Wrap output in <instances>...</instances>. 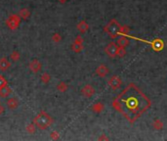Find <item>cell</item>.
Wrapping results in <instances>:
<instances>
[{"label": "cell", "instance_id": "cell-1", "mask_svg": "<svg viewBox=\"0 0 167 141\" xmlns=\"http://www.w3.org/2000/svg\"><path fill=\"white\" fill-rule=\"evenodd\" d=\"M113 107L133 124L151 108V101L135 83H130L113 99Z\"/></svg>", "mask_w": 167, "mask_h": 141}, {"label": "cell", "instance_id": "cell-2", "mask_svg": "<svg viewBox=\"0 0 167 141\" xmlns=\"http://www.w3.org/2000/svg\"><path fill=\"white\" fill-rule=\"evenodd\" d=\"M33 124L36 125L37 128L44 130V129H47L52 124H53V118H52L50 115H48L46 112L41 111V112L34 118Z\"/></svg>", "mask_w": 167, "mask_h": 141}, {"label": "cell", "instance_id": "cell-3", "mask_svg": "<svg viewBox=\"0 0 167 141\" xmlns=\"http://www.w3.org/2000/svg\"><path fill=\"white\" fill-rule=\"evenodd\" d=\"M120 27L121 26L116 19H111L109 23L106 25V27L104 28V31H105L111 38H116L117 36L119 35Z\"/></svg>", "mask_w": 167, "mask_h": 141}, {"label": "cell", "instance_id": "cell-4", "mask_svg": "<svg viewBox=\"0 0 167 141\" xmlns=\"http://www.w3.org/2000/svg\"><path fill=\"white\" fill-rule=\"evenodd\" d=\"M21 17L19 15L16 14H12L8 17V19L6 20V26L8 27L10 29L15 31L19 28V26L21 24Z\"/></svg>", "mask_w": 167, "mask_h": 141}, {"label": "cell", "instance_id": "cell-5", "mask_svg": "<svg viewBox=\"0 0 167 141\" xmlns=\"http://www.w3.org/2000/svg\"><path fill=\"white\" fill-rule=\"evenodd\" d=\"M107 84L113 90H116L122 85V80L118 76H110V79L107 81Z\"/></svg>", "mask_w": 167, "mask_h": 141}, {"label": "cell", "instance_id": "cell-6", "mask_svg": "<svg viewBox=\"0 0 167 141\" xmlns=\"http://www.w3.org/2000/svg\"><path fill=\"white\" fill-rule=\"evenodd\" d=\"M117 47L118 45L116 42H110L105 48V52L106 54L110 58H114L116 57V51H117Z\"/></svg>", "mask_w": 167, "mask_h": 141}, {"label": "cell", "instance_id": "cell-7", "mask_svg": "<svg viewBox=\"0 0 167 141\" xmlns=\"http://www.w3.org/2000/svg\"><path fill=\"white\" fill-rule=\"evenodd\" d=\"M81 94H82L84 97H87V98L92 97V96L95 94L94 87H93L92 85H90V84L84 85V86L82 87V89H81Z\"/></svg>", "mask_w": 167, "mask_h": 141}, {"label": "cell", "instance_id": "cell-8", "mask_svg": "<svg viewBox=\"0 0 167 141\" xmlns=\"http://www.w3.org/2000/svg\"><path fill=\"white\" fill-rule=\"evenodd\" d=\"M151 48H153L155 52H159L164 48V42H163L162 39L157 38V39H154L153 42H151Z\"/></svg>", "mask_w": 167, "mask_h": 141}, {"label": "cell", "instance_id": "cell-9", "mask_svg": "<svg viewBox=\"0 0 167 141\" xmlns=\"http://www.w3.org/2000/svg\"><path fill=\"white\" fill-rule=\"evenodd\" d=\"M41 63H40L38 60H36V59H34V60L31 61V63H29V69H31V70L32 73H38L40 70H41Z\"/></svg>", "mask_w": 167, "mask_h": 141}, {"label": "cell", "instance_id": "cell-10", "mask_svg": "<svg viewBox=\"0 0 167 141\" xmlns=\"http://www.w3.org/2000/svg\"><path fill=\"white\" fill-rule=\"evenodd\" d=\"M109 73H110V70L106 65L102 64V65H100L97 69H96V74L101 77H105L106 76H107V74Z\"/></svg>", "mask_w": 167, "mask_h": 141}, {"label": "cell", "instance_id": "cell-11", "mask_svg": "<svg viewBox=\"0 0 167 141\" xmlns=\"http://www.w3.org/2000/svg\"><path fill=\"white\" fill-rule=\"evenodd\" d=\"M116 44L121 47H127L129 45V39L127 35H121L120 38H118L116 40Z\"/></svg>", "mask_w": 167, "mask_h": 141}, {"label": "cell", "instance_id": "cell-12", "mask_svg": "<svg viewBox=\"0 0 167 141\" xmlns=\"http://www.w3.org/2000/svg\"><path fill=\"white\" fill-rule=\"evenodd\" d=\"M11 93H12V90H11V88L8 86V84L0 87V97L6 98V97H8Z\"/></svg>", "mask_w": 167, "mask_h": 141}, {"label": "cell", "instance_id": "cell-13", "mask_svg": "<svg viewBox=\"0 0 167 141\" xmlns=\"http://www.w3.org/2000/svg\"><path fill=\"white\" fill-rule=\"evenodd\" d=\"M77 29L81 32V33H85L88 32L89 29V25L86 23L85 21H80L78 24H77Z\"/></svg>", "mask_w": 167, "mask_h": 141}, {"label": "cell", "instance_id": "cell-14", "mask_svg": "<svg viewBox=\"0 0 167 141\" xmlns=\"http://www.w3.org/2000/svg\"><path fill=\"white\" fill-rule=\"evenodd\" d=\"M11 67V63L7 58L0 59V70H7Z\"/></svg>", "mask_w": 167, "mask_h": 141}, {"label": "cell", "instance_id": "cell-15", "mask_svg": "<svg viewBox=\"0 0 167 141\" xmlns=\"http://www.w3.org/2000/svg\"><path fill=\"white\" fill-rule=\"evenodd\" d=\"M92 111L94 113H97V114L102 113L104 111V104L101 103V102H98V103L94 104V105L92 106Z\"/></svg>", "mask_w": 167, "mask_h": 141}, {"label": "cell", "instance_id": "cell-16", "mask_svg": "<svg viewBox=\"0 0 167 141\" xmlns=\"http://www.w3.org/2000/svg\"><path fill=\"white\" fill-rule=\"evenodd\" d=\"M19 16L21 17V19L23 20H28L29 16H31V12L28 8H23L20 12H19Z\"/></svg>", "mask_w": 167, "mask_h": 141}, {"label": "cell", "instance_id": "cell-17", "mask_svg": "<svg viewBox=\"0 0 167 141\" xmlns=\"http://www.w3.org/2000/svg\"><path fill=\"white\" fill-rule=\"evenodd\" d=\"M7 106H8V108L10 109H16L18 105H19V102H18V100L16 98H10L8 99V101H7Z\"/></svg>", "mask_w": 167, "mask_h": 141}, {"label": "cell", "instance_id": "cell-18", "mask_svg": "<svg viewBox=\"0 0 167 141\" xmlns=\"http://www.w3.org/2000/svg\"><path fill=\"white\" fill-rule=\"evenodd\" d=\"M72 50L73 52H75V53H80L83 50V43L73 42V44L72 45Z\"/></svg>", "mask_w": 167, "mask_h": 141}, {"label": "cell", "instance_id": "cell-19", "mask_svg": "<svg viewBox=\"0 0 167 141\" xmlns=\"http://www.w3.org/2000/svg\"><path fill=\"white\" fill-rule=\"evenodd\" d=\"M153 127L155 130H162L163 129V122L159 118H155L153 122Z\"/></svg>", "mask_w": 167, "mask_h": 141}, {"label": "cell", "instance_id": "cell-20", "mask_svg": "<svg viewBox=\"0 0 167 141\" xmlns=\"http://www.w3.org/2000/svg\"><path fill=\"white\" fill-rule=\"evenodd\" d=\"M57 89L60 92H66L69 89V85L66 82H64V81H61V82H59L57 85Z\"/></svg>", "mask_w": 167, "mask_h": 141}, {"label": "cell", "instance_id": "cell-21", "mask_svg": "<svg viewBox=\"0 0 167 141\" xmlns=\"http://www.w3.org/2000/svg\"><path fill=\"white\" fill-rule=\"evenodd\" d=\"M20 58H21V54L19 53L18 51H13L12 53L10 54V59L12 60L13 62H17L20 60Z\"/></svg>", "mask_w": 167, "mask_h": 141}, {"label": "cell", "instance_id": "cell-22", "mask_svg": "<svg viewBox=\"0 0 167 141\" xmlns=\"http://www.w3.org/2000/svg\"><path fill=\"white\" fill-rule=\"evenodd\" d=\"M125 55H126V50H125V47L118 46V47H117V51H116V57L122 58V57H124Z\"/></svg>", "mask_w": 167, "mask_h": 141}, {"label": "cell", "instance_id": "cell-23", "mask_svg": "<svg viewBox=\"0 0 167 141\" xmlns=\"http://www.w3.org/2000/svg\"><path fill=\"white\" fill-rule=\"evenodd\" d=\"M130 32V28L127 26H121L120 27V31H119V34L121 35H128Z\"/></svg>", "mask_w": 167, "mask_h": 141}, {"label": "cell", "instance_id": "cell-24", "mask_svg": "<svg viewBox=\"0 0 167 141\" xmlns=\"http://www.w3.org/2000/svg\"><path fill=\"white\" fill-rule=\"evenodd\" d=\"M51 80V76L48 73H44L41 76V81L43 83H48Z\"/></svg>", "mask_w": 167, "mask_h": 141}, {"label": "cell", "instance_id": "cell-25", "mask_svg": "<svg viewBox=\"0 0 167 141\" xmlns=\"http://www.w3.org/2000/svg\"><path fill=\"white\" fill-rule=\"evenodd\" d=\"M27 131L28 133H31V134H33V133H35V131H36V125L34 124H28V127H27Z\"/></svg>", "mask_w": 167, "mask_h": 141}, {"label": "cell", "instance_id": "cell-26", "mask_svg": "<svg viewBox=\"0 0 167 141\" xmlns=\"http://www.w3.org/2000/svg\"><path fill=\"white\" fill-rule=\"evenodd\" d=\"M62 39V36L59 32H56L55 34L52 36V40H53L54 42H60Z\"/></svg>", "mask_w": 167, "mask_h": 141}, {"label": "cell", "instance_id": "cell-27", "mask_svg": "<svg viewBox=\"0 0 167 141\" xmlns=\"http://www.w3.org/2000/svg\"><path fill=\"white\" fill-rule=\"evenodd\" d=\"M50 137H51V139H53V140H59V139H60V135H59V133L57 131L51 132Z\"/></svg>", "mask_w": 167, "mask_h": 141}, {"label": "cell", "instance_id": "cell-28", "mask_svg": "<svg viewBox=\"0 0 167 141\" xmlns=\"http://www.w3.org/2000/svg\"><path fill=\"white\" fill-rule=\"evenodd\" d=\"M7 84V80L3 76L0 75V87H2V86H4V85Z\"/></svg>", "mask_w": 167, "mask_h": 141}, {"label": "cell", "instance_id": "cell-29", "mask_svg": "<svg viewBox=\"0 0 167 141\" xmlns=\"http://www.w3.org/2000/svg\"><path fill=\"white\" fill-rule=\"evenodd\" d=\"M74 42H77V43H83V38H81L80 35L76 36V38H75V40H74Z\"/></svg>", "mask_w": 167, "mask_h": 141}, {"label": "cell", "instance_id": "cell-30", "mask_svg": "<svg viewBox=\"0 0 167 141\" xmlns=\"http://www.w3.org/2000/svg\"><path fill=\"white\" fill-rule=\"evenodd\" d=\"M4 107H3L2 105H1V104H0V115H2L3 113H4Z\"/></svg>", "mask_w": 167, "mask_h": 141}, {"label": "cell", "instance_id": "cell-31", "mask_svg": "<svg viewBox=\"0 0 167 141\" xmlns=\"http://www.w3.org/2000/svg\"><path fill=\"white\" fill-rule=\"evenodd\" d=\"M109 138H107V136H105V135H102L101 137H99V140H107Z\"/></svg>", "mask_w": 167, "mask_h": 141}, {"label": "cell", "instance_id": "cell-32", "mask_svg": "<svg viewBox=\"0 0 167 141\" xmlns=\"http://www.w3.org/2000/svg\"><path fill=\"white\" fill-rule=\"evenodd\" d=\"M58 1L60 2V3H66V1H68V0H58Z\"/></svg>", "mask_w": 167, "mask_h": 141}]
</instances>
